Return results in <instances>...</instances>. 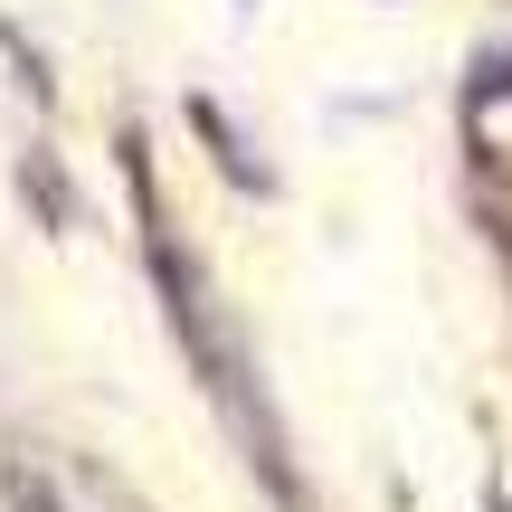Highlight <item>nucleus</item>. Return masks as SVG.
I'll return each mask as SVG.
<instances>
[{"instance_id":"1","label":"nucleus","mask_w":512,"mask_h":512,"mask_svg":"<svg viewBox=\"0 0 512 512\" xmlns=\"http://www.w3.org/2000/svg\"><path fill=\"white\" fill-rule=\"evenodd\" d=\"M190 124H200V133H209V143H219V162H228V171H238V181H247V190H266V171H256V162H247V143H238V133H228V124H219V105H209V95H200V105H190Z\"/></svg>"},{"instance_id":"2","label":"nucleus","mask_w":512,"mask_h":512,"mask_svg":"<svg viewBox=\"0 0 512 512\" xmlns=\"http://www.w3.org/2000/svg\"><path fill=\"white\" fill-rule=\"evenodd\" d=\"M0 494H10L19 512H57V494H48V484L29 475V465H10V475H0Z\"/></svg>"}]
</instances>
